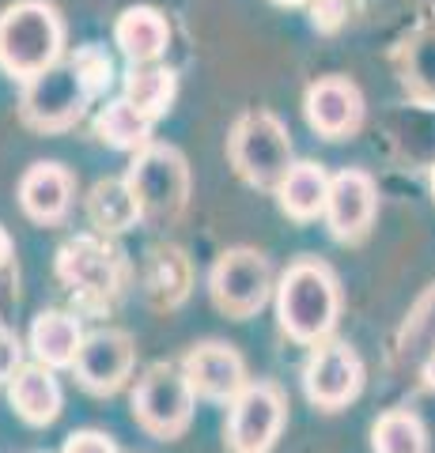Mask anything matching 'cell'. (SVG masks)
Segmentation results:
<instances>
[{"instance_id": "obj_21", "label": "cell", "mask_w": 435, "mask_h": 453, "mask_svg": "<svg viewBox=\"0 0 435 453\" xmlns=\"http://www.w3.org/2000/svg\"><path fill=\"white\" fill-rule=\"evenodd\" d=\"M88 219L99 234H121V231H129V226H136V219H144L129 178L95 181V189L88 196Z\"/></svg>"}, {"instance_id": "obj_3", "label": "cell", "mask_w": 435, "mask_h": 453, "mask_svg": "<svg viewBox=\"0 0 435 453\" xmlns=\"http://www.w3.org/2000/svg\"><path fill=\"white\" fill-rule=\"evenodd\" d=\"M231 166L238 178L250 181L254 189H276L288 178L291 163V140L284 121L269 110H250L235 121L231 140H228Z\"/></svg>"}, {"instance_id": "obj_22", "label": "cell", "mask_w": 435, "mask_h": 453, "mask_svg": "<svg viewBox=\"0 0 435 453\" xmlns=\"http://www.w3.org/2000/svg\"><path fill=\"white\" fill-rule=\"evenodd\" d=\"M175 88H178V80H175V68H167L159 61H148V65H133L129 68V76H125V95L121 98H129V103L144 113V118H163L167 110H171L175 103Z\"/></svg>"}, {"instance_id": "obj_20", "label": "cell", "mask_w": 435, "mask_h": 453, "mask_svg": "<svg viewBox=\"0 0 435 453\" xmlns=\"http://www.w3.org/2000/svg\"><path fill=\"white\" fill-rule=\"evenodd\" d=\"M326 196H330V174L318 163H296L288 170V178L276 186L280 211L296 223L318 219L326 211Z\"/></svg>"}, {"instance_id": "obj_26", "label": "cell", "mask_w": 435, "mask_h": 453, "mask_svg": "<svg viewBox=\"0 0 435 453\" xmlns=\"http://www.w3.org/2000/svg\"><path fill=\"white\" fill-rule=\"evenodd\" d=\"M19 366H23V344H19V336L0 325V381H12V374H16Z\"/></svg>"}, {"instance_id": "obj_15", "label": "cell", "mask_w": 435, "mask_h": 453, "mask_svg": "<svg viewBox=\"0 0 435 453\" xmlns=\"http://www.w3.org/2000/svg\"><path fill=\"white\" fill-rule=\"evenodd\" d=\"M19 208L35 223H58L73 208V174L61 163H35L19 178Z\"/></svg>"}, {"instance_id": "obj_9", "label": "cell", "mask_w": 435, "mask_h": 453, "mask_svg": "<svg viewBox=\"0 0 435 453\" xmlns=\"http://www.w3.org/2000/svg\"><path fill=\"white\" fill-rule=\"evenodd\" d=\"M303 389L311 396V404L318 408H345L348 401H356L360 389H363V363L356 356V348L341 344H315L311 359L303 366Z\"/></svg>"}, {"instance_id": "obj_6", "label": "cell", "mask_w": 435, "mask_h": 453, "mask_svg": "<svg viewBox=\"0 0 435 453\" xmlns=\"http://www.w3.org/2000/svg\"><path fill=\"white\" fill-rule=\"evenodd\" d=\"M193 401H198V393H193L186 371L171 363H156L136 381L133 416L148 434L178 438L193 419Z\"/></svg>"}, {"instance_id": "obj_10", "label": "cell", "mask_w": 435, "mask_h": 453, "mask_svg": "<svg viewBox=\"0 0 435 453\" xmlns=\"http://www.w3.org/2000/svg\"><path fill=\"white\" fill-rule=\"evenodd\" d=\"M375 211H378V189L371 174H363V170H341V174L330 178V196H326L322 219H326L337 242H360L371 231Z\"/></svg>"}, {"instance_id": "obj_8", "label": "cell", "mask_w": 435, "mask_h": 453, "mask_svg": "<svg viewBox=\"0 0 435 453\" xmlns=\"http://www.w3.org/2000/svg\"><path fill=\"white\" fill-rule=\"evenodd\" d=\"M284 431V396L273 381H246L228 412L231 453H269Z\"/></svg>"}, {"instance_id": "obj_30", "label": "cell", "mask_w": 435, "mask_h": 453, "mask_svg": "<svg viewBox=\"0 0 435 453\" xmlns=\"http://www.w3.org/2000/svg\"><path fill=\"white\" fill-rule=\"evenodd\" d=\"M431 196H435V166H431Z\"/></svg>"}, {"instance_id": "obj_12", "label": "cell", "mask_w": 435, "mask_h": 453, "mask_svg": "<svg viewBox=\"0 0 435 453\" xmlns=\"http://www.w3.org/2000/svg\"><path fill=\"white\" fill-rule=\"evenodd\" d=\"M303 110H307V121H311V129L318 136L345 140V136H353L363 121V95L353 80L326 76V80H318L307 88Z\"/></svg>"}, {"instance_id": "obj_17", "label": "cell", "mask_w": 435, "mask_h": 453, "mask_svg": "<svg viewBox=\"0 0 435 453\" xmlns=\"http://www.w3.org/2000/svg\"><path fill=\"white\" fill-rule=\"evenodd\" d=\"M114 42L133 65H148V61H159L163 57L167 42H171V27H167L163 12L136 4V8H125L118 16Z\"/></svg>"}, {"instance_id": "obj_16", "label": "cell", "mask_w": 435, "mask_h": 453, "mask_svg": "<svg viewBox=\"0 0 435 453\" xmlns=\"http://www.w3.org/2000/svg\"><path fill=\"white\" fill-rule=\"evenodd\" d=\"M8 401L16 408V416L23 423H31V427H46V423L61 416V386L50 366H42V363H27L12 374Z\"/></svg>"}, {"instance_id": "obj_23", "label": "cell", "mask_w": 435, "mask_h": 453, "mask_svg": "<svg viewBox=\"0 0 435 453\" xmlns=\"http://www.w3.org/2000/svg\"><path fill=\"white\" fill-rule=\"evenodd\" d=\"M148 133H151V118H144L129 98H114L99 110L95 118V136L103 144L118 148V151H140L148 148Z\"/></svg>"}, {"instance_id": "obj_28", "label": "cell", "mask_w": 435, "mask_h": 453, "mask_svg": "<svg viewBox=\"0 0 435 453\" xmlns=\"http://www.w3.org/2000/svg\"><path fill=\"white\" fill-rule=\"evenodd\" d=\"M12 265V238H8V231L0 226V273Z\"/></svg>"}, {"instance_id": "obj_5", "label": "cell", "mask_w": 435, "mask_h": 453, "mask_svg": "<svg viewBox=\"0 0 435 453\" xmlns=\"http://www.w3.org/2000/svg\"><path fill=\"white\" fill-rule=\"evenodd\" d=\"M95 98V91L88 88V80L76 68V61H58L53 68H46L42 76L23 83V121L38 133H61L68 125L80 121V113L88 110V103Z\"/></svg>"}, {"instance_id": "obj_11", "label": "cell", "mask_w": 435, "mask_h": 453, "mask_svg": "<svg viewBox=\"0 0 435 453\" xmlns=\"http://www.w3.org/2000/svg\"><path fill=\"white\" fill-rule=\"evenodd\" d=\"M133 359H136V351H133L129 333L95 329V333L83 336L73 366H76V378H80L83 389L106 396V393H118L125 386V378L133 374Z\"/></svg>"}, {"instance_id": "obj_7", "label": "cell", "mask_w": 435, "mask_h": 453, "mask_svg": "<svg viewBox=\"0 0 435 453\" xmlns=\"http://www.w3.org/2000/svg\"><path fill=\"white\" fill-rule=\"evenodd\" d=\"M208 291H213L216 310H223L228 318H254L276 291L273 268L258 250H228L208 273Z\"/></svg>"}, {"instance_id": "obj_2", "label": "cell", "mask_w": 435, "mask_h": 453, "mask_svg": "<svg viewBox=\"0 0 435 453\" xmlns=\"http://www.w3.org/2000/svg\"><path fill=\"white\" fill-rule=\"evenodd\" d=\"M65 53V23L46 0H19L0 12V68L12 80H35Z\"/></svg>"}, {"instance_id": "obj_4", "label": "cell", "mask_w": 435, "mask_h": 453, "mask_svg": "<svg viewBox=\"0 0 435 453\" xmlns=\"http://www.w3.org/2000/svg\"><path fill=\"white\" fill-rule=\"evenodd\" d=\"M125 178H129V186L136 193L144 219L175 223L190 201V166L182 159V151L171 144L140 148Z\"/></svg>"}, {"instance_id": "obj_24", "label": "cell", "mask_w": 435, "mask_h": 453, "mask_svg": "<svg viewBox=\"0 0 435 453\" xmlns=\"http://www.w3.org/2000/svg\"><path fill=\"white\" fill-rule=\"evenodd\" d=\"M371 446L375 453H428V431L409 408H394L375 419Z\"/></svg>"}, {"instance_id": "obj_1", "label": "cell", "mask_w": 435, "mask_h": 453, "mask_svg": "<svg viewBox=\"0 0 435 453\" xmlns=\"http://www.w3.org/2000/svg\"><path fill=\"white\" fill-rule=\"evenodd\" d=\"M276 318L296 344H322L341 318V283L322 261H296L276 283Z\"/></svg>"}, {"instance_id": "obj_27", "label": "cell", "mask_w": 435, "mask_h": 453, "mask_svg": "<svg viewBox=\"0 0 435 453\" xmlns=\"http://www.w3.org/2000/svg\"><path fill=\"white\" fill-rule=\"evenodd\" d=\"M61 453H118V446L103 431H76V434H68Z\"/></svg>"}, {"instance_id": "obj_13", "label": "cell", "mask_w": 435, "mask_h": 453, "mask_svg": "<svg viewBox=\"0 0 435 453\" xmlns=\"http://www.w3.org/2000/svg\"><path fill=\"white\" fill-rule=\"evenodd\" d=\"M182 371H186L190 386L205 401H223L231 404L246 386V363L231 344H220V340H208L198 344L182 359Z\"/></svg>"}, {"instance_id": "obj_19", "label": "cell", "mask_w": 435, "mask_h": 453, "mask_svg": "<svg viewBox=\"0 0 435 453\" xmlns=\"http://www.w3.org/2000/svg\"><path fill=\"white\" fill-rule=\"evenodd\" d=\"M83 344V329L73 314H61V310H46L38 314L31 325V351H35V363L50 366H73L76 363V351Z\"/></svg>"}, {"instance_id": "obj_18", "label": "cell", "mask_w": 435, "mask_h": 453, "mask_svg": "<svg viewBox=\"0 0 435 453\" xmlns=\"http://www.w3.org/2000/svg\"><path fill=\"white\" fill-rule=\"evenodd\" d=\"M401 88L416 106H435V23H424L398 50Z\"/></svg>"}, {"instance_id": "obj_29", "label": "cell", "mask_w": 435, "mask_h": 453, "mask_svg": "<svg viewBox=\"0 0 435 453\" xmlns=\"http://www.w3.org/2000/svg\"><path fill=\"white\" fill-rule=\"evenodd\" d=\"M276 4H303V0H276Z\"/></svg>"}, {"instance_id": "obj_25", "label": "cell", "mask_w": 435, "mask_h": 453, "mask_svg": "<svg viewBox=\"0 0 435 453\" xmlns=\"http://www.w3.org/2000/svg\"><path fill=\"white\" fill-rule=\"evenodd\" d=\"M73 61H76V68L83 73V80H88V88L95 95L110 88V80H114V61H110V53L103 46H80L73 53Z\"/></svg>"}, {"instance_id": "obj_14", "label": "cell", "mask_w": 435, "mask_h": 453, "mask_svg": "<svg viewBox=\"0 0 435 453\" xmlns=\"http://www.w3.org/2000/svg\"><path fill=\"white\" fill-rule=\"evenodd\" d=\"M58 273L73 291H80L83 299H106L118 291V268H114V253L106 250L95 234L73 238L61 253H58Z\"/></svg>"}]
</instances>
